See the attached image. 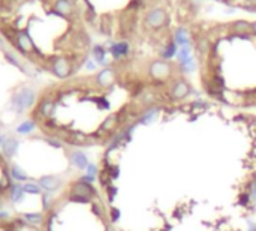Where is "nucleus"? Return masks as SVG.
I'll use <instances>...</instances> for the list:
<instances>
[{
	"instance_id": "obj_1",
	"label": "nucleus",
	"mask_w": 256,
	"mask_h": 231,
	"mask_svg": "<svg viewBox=\"0 0 256 231\" xmlns=\"http://www.w3.org/2000/svg\"><path fill=\"white\" fill-rule=\"evenodd\" d=\"M15 185H12V171H11V162L0 150V210H2L9 200H12Z\"/></svg>"
},
{
	"instance_id": "obj_2",
	"label": "nucleus",
	"mask_w": 256,
	"mask_h": 231,
	"mask_svg": "<svg viewBox=\"0 0 256 231\" xmlns=\"http://www.w3.org/2000/svg\"><path fill=\"white\" fill-rule=\"evenodd\" d=\"M0 231H42V225L30 222L24 215L0 213Z\"/></svg>"
},
{
	"instance_id": "obj_3",
	"label": "nucleus",
	"mask_w": 256,
	"mask_h": 231,
	"mask_svg": "<svg viewBox=\"0 0 256 231\" xmlns=\"http://www.w3.org/2000/svg\"><path fill=\"white\" fill-rule=\"evenodd\" d=\"M48 69L51 71V74L54 77H57L60 80H66L74 74V63L66 56H56V57H53Z\"/></svg>"
},
{
	"instance_id": "obj_4",
	"label": "nucleus",
	"mask_w": 256,
	"mask_h": 231,
	"mask_svg": "<svg viewBox=\"0 0 256 231\" xmlns=\"http://www.w3.org/2000/svg\"><path fill=\"white\" fill-rule=\"evenodd\" d=\"M148 74L153 80L159 81V83H163L166 80L171 78V74H172V66L166 62V60H154L150 63V68H148Z\"/></svg>"
},
{
	"instance_id": "obj_5",
	"label": "nucleus",
	"mask_w": 256,
	"mask_h": 231,
	"mask_svg": "<svg viewBox=\"0 0 256 231\" xmlns=\"http://www.w3.org/2000/svg\"><path fill=\"white\" fill-rule=\"evenodd\" d=\"M36 93L32 90V89H21L20 92H17L14 96H12V105L21 111L24 108H30V107H35L36 104Z\"/></svg>"
},
{
	"instance_id": "obj_6",
	"label": "nucleus",
	"mask_w": 256,
	"mask_h": 231,
	"mask_svg": "<svg viewBox=\"0 0 256 231\" xmlns=\"http://www.w3.org/2000/svg\"><path fill=\"white\" fill-rule=\"evenodd\" d=\"M166 21H168V15L162 8H153L145 15V24L153 30H159V29L165 27Z\"/></svg>"
},
{
	"instance_id": "obj_7",
	"label": "nucleus",
	"mask_w": 256,
	"mask_h": 231,
	"mask_svg": "<svg viewBox=\"0 0 256 231\" xmlns=\"http://www.w3.org/2000/svg\"><path fill=\"white\" fill-rule=\"evenodd\" d=\"M190 93H192V86H190L186 80L178 78V80L172 84V89H171V99H174V101H183V99H186Z\"/></svg>"
},
{
	"instance_id": "obj_8",
	"label": "nucleus",
	"mask_w": 256,
	"mask_h": 231,
	"mask_svg": "<svg viewBox=\"0 0 256 231\" xmlns=\"http://www.w3.org/2000/svg\"><path fill=\"white\" fill-rule=\"evenodd\" d=\"M116 80H117V75L113 68H105L99 71L98 75L95 77V81L101 89H110L116 83Z\"/></svg>"
},
{
	"instance_id": "obj_9",
	"label": "nucleus",
	"mask_w": 256,
	"mask_h": 231,
	"mask_svg": "<svg viewBox=\"0 0 256 231\" xmlns=\"http://www.w3.org/2000/svg\"><path fill=\"white\" fill-rule=\"evenodd\" d=\"M68 162L72 167L78 168V170H87V167L90 165L86 153L81 152V150H72V152H69L68 153Z\"/></svg>"
},
{
	"instance_id": "obj_10",
	"label": "nucleus",
	"mask_w": 256,
	"mask_h": 231,
	"mask_svg": "<svg viewBox=\"0 0 256 231\" xmlns=\"http://www.w3.org/2000/svg\"><path fill=\"white\" fill-rule=\"evenodd\" d=\"M39 185L48 191V192H54V191H59L62 188V180L60 177L57 176H44L39 179Z\"/></svg>"
},
{
	"instance_id": "obj_11",
	"label": "nucleus",
	"mask_w": 256,
	"mask_h": 231,
	"mask_svg": "<svg viewBox=\"0 0 256 231\" xmlns=\"http://www.w3.org/2000/svg\"><path fill=\"white\" fill-rule=\"evenodd\" d=\"M54 11L62 17H71L74 14V5L71 0H56Z\"/></svg>"
},
{
	"instance_id": "obj_12",
	"label": "nucleus",
	"mask_w": 256,
	"mask_h": 231,
	"mask_svg": "<svg viewBox=\"0 0 256 231\" xmlns=\"http://www.w3.org/2000/svg\"><path fill=\"white\" fill-rule=\"evenodd\" d=\"M159 113H160V110H159L157 107H150V108H147V110L141 114V117L136 120V123L144 125V126L151 125V123L159 117Z\"/></svg>"
},
{
	"instance_id": "obj_13",
	"label": "nucleus",
	"mask_w": 256,
	"mask_h": 231,
	"mask_svg": "<svg viewBox=\"0 0 256 231\" xmlns=\"http://www.w3.org/2000/svg\"><path fill=\"white\" fill-rule=\"evenodd\" d=\"M229 30L234 32V33H237V35H246V33H250L252 32V23L244 21V20H238V21H235V23L231 24Z\"/></svg>"
},
{
	"instance_id": "obj_14",
	"label": "nucleus",
	"mask_w": 256,
	"mask_h": 231,
	"mask_svg": "<svg viewBox=\"0 0 256 231\" xmlns=\"http://www.w3.org/2000/svg\"><path fill=\"white\" fill-rule=\"evenodd\" d=\"M128 53H129V44L128 42H116L111 47V54L117 60H120L125 56H128Z\"/></svg>"
},
{
	"instance_id": "obj_15",
	"label": "nucleus",
	"mask_w": 256,
	"mask_h": 231,
	"mask_svg": "<svg viewBox=\"0 0 256 231\" xmlns=\"http://www.w3.org/2000/svg\"><path fill=\"white\" fill-rule=\"evenodd\" d=\"M175 44L181 45V47H187L190 44V33L187 29L184 27H178L175 32Z\"/></svg>"
},
{
	"instance_id": "obj_16",
	"label": "nucleus",
	"mask_w": 256,
	"mask_h": 231,
	"mask_svg": "<svg viewBox=\"0 0 256 231\" xmlns=\"http://www.w3.org/2000/svg\"><path fill=\"white\" fill-rule=\"evenodd\" d=\"M105 48L104 47H101V45H96L95 48H93V57H95V60L99 63V65H104L105 63Z\"/></svg>"
},
{
	"instance_id": "obj_17",
	"label": "nucleus",
	"mask_w": 256,
	"mask_h": 231,
	"mask_svg": "<svg viewBox=\"0 0 256 231\" xmlns=\"http://www.w3.org/2000/svg\"><path fill=\"white\" fill-rule=\"evenodd\" d=\"M175 53H177V45H175V42H171V44H168L166 48L162 51V57H163V60H166V59L174 57Z\"/></svg>"
},
{
	"instance_id": "obj_18",
	"label": "nucleus",
	"mask_w": 256,
	"mask_h": 231,
	"mask_svg": "<svg viewBox=\"0 0 256 231\" xmlns=\"http://www.w3.org/2000/svg\"><path fill=\"white\" fill-rule=\"evenodd\" d=\"M247 194L250 195V200L255 201L256 200V174L252 177V180L247 185Z\"/></svg>"
},
{
	"instance_id": "obj_19",
	"label": "nucleus",
	"mask_w": 256,
	"mask_h": 231,
	"mask_svg": "<svg viewBox=\"0 0 256 231\" xmlns=\"http://www.w3.org/2000/svg\"><path fill=\"white\" fill-rule=\"evenodd\" d=\"M190 57H192V56H190V47H189V45H187V47H181V50H180V53H178V60H180V63L189 60Z\"/></svg>"
},
{
	"instance_id": "obj_20",
	"label": "nucleus",
	"mask_w": 256,
	"mask_h": 231,
	"mask_svg": "<svg viewBox=\"0 0 256 231\" xmlns=\"http://www.w3.org/2000/svg\"><path fill=\"white\" fill-rule=\"evenodd\" d=\"M181 69H183L184 72H192V71L195 69V60L190 57L189 60L183 62V63H181Z\"/></svg>"
},
{
	"instance_id": "obj_21",
	"label": "nucleus",
	"mask_w": 256,
	"mask_h": 231,
	"mask_svg": "<svg viewBox=\"0 0 256 231\" xmlns=\"http://www.w3.org/2000/svg\"><path fill=\"white\" fill-rule=\"evenodd\" d=\"M105 191H107V198H108V201L113 203V201L116 200V195H117V188L111 185V186H108Z\"/></svg>"
},
{
	"instance_id": "obj_22",
	"label": "nucleus",
	"mask_w": 256,
	"mask_h": 231,
	"mask_svg": "<svg viewBox=\"0 0 256 231\" xmlns=\"http://www.w3.org/2000/svg\"><path fill=\"white\" fill-rule=\"evenodd\" d=\"M33 128H35V123H33L32 120H29V122L23 123V125L18 128V132H30Z\"/></svg>"
},
{
	"instance_id": "obj_23",
	"label": "nucleus",
	"mask_w": 256,
	"mask_h": 231,
	"mask_svg": "<svg viewBox=\"0 0 256 231\" xmlns=\"http://www.w3.org/2000/svg\"><path fill=\"white\" fill-rule=\"evenodd\" d=\"M110 219H111V224H116V222L120 219V210L116 209V207H113V209L110 210Z\"/></svg>"
},
{
	"instance_id": "obj_24",
	"label": "nucleus",
	"mask_w": 256,
	"mask_h": 231,
	"mask_svg": "<svg viewBox=\"0 0 256 231\" xmlns=\"http://www.w3.org/2000/svg\"><path fill=\"white\" fill-rule=\"evenodd\" d=\"M250 201H252V200H250V195H249L247 192L243 194V195H240V204H241V206H247Z\"/></svg>"
},
{
	"instance_id": "obj_25",
	"label": "nucleus",
	"mask_w": 256,
	"mask_h": 231,
	"mask_svg": "<svg viewBox=\"0 0 256 231\" xmlns=\"http://www.w3.org/2000/svg\"><path fill=\"white\" fill-rule=\"evenodd\" d=\"M252 33H255V35H256V21H255V23H252Z\"/></svg>"
},
{
	"instance_id": "obj_26",
	"label": "nucleus",
	"mask_w": 256,
	"mask_h": 231,
	"mask_svg": "<svg viewBox=\"0 0 256 231\" xmlns=\"http://www.w3.org/2000/svg\"><path fill=\"white\" fill-rule=\"evenodd\" d=\"M3 45H5V44H3V39L0 38V50H3Z\"/></svg>"
},
{
	"instance_id": "obj_27",
	"label": "nucleus",
	"mask_w": 256,
	"mask_h": 231,
	"mask_svg": "<svg viewBox=\"0 0 256 231\" xmlns=\"http://www.w3.org/2000/svg\"><path fill=\"white\" fill-rule=\"evenodd\" d=\"M3 2H8V0H3Z\"/></svg>"
}]
</instances>
